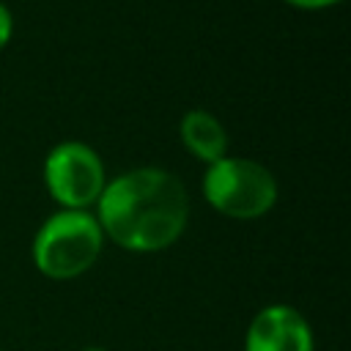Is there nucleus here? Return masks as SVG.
I'll list each match as a JSON object with an SVG mask.
<instances>
[{"mask_svg": "<svg viewBox=\"0 0 351 351\" xmlns=\"http://www.w3.org/2000/svg\"><path fill=\"white\" fill-rule=\"evenodd\" d=\"M93 208L104 239L126 252L167 250L181 239L189 222L184 181L154 165L107 178Z\"/></svg>", "mask_w": 351, "mask_h": 351, "instance_id": "1", "label": "nucleus"}, {"mask_svg": "<svg viewBox=\"0 0 351 351\" xmlns=\"http://www.w3.org/2000/svg\"><path fill=\"white\" fill-rule=\"evenodd\" d=\"M104 241L93 211L58 208L33 236V266L49 280H74L99 261Z\"/></svg>", "mask_w": 351, "mask_h": 351, "instance_id": "2", "label": "nucleus"}, {"mask_svg": "<svg viewBox=\"0 0 351 351\" xmlns=\"http://www.w3.org/2000/svg\"><path fill=\"white\" fill-rule=\"evenodd\" d=\"M203 200L222 217L258 219L277 203V178L271 170L250 156H222L206 165Z\"/></svg>", "mask_w": 351, "mask_h": 351, "instance_id": "3", "label": "nucleus"}, {"mask_svg": "<svg viewBox=\"0 0 351 351\" xmlns=\"http://www.w3.org/2000/svg\"><path fill=\"white\" fill-rule=\"evenodd\" d=\"M107 184L101 156L80 140H63L44 156V186L60 208L90 211Z\"/></svg>", "mask_w": 351, "mask_h": 351, "instance_id": "4", "label": "nucleus"}, {"mask_svg": "<svg viewBox=\"0 0 351 351\" xmlns=\"http://www.w3.org/2000/svg\"><path fill=\"white\" fill-rule=\"evenodd\" d=\"M244 351H315L307 318L291 304H266L244 335Z\"/></svg>", "mask_w": 351, "mask_h": 351, "instance_id": "5", "label": "nucleus"}, {"mask_svg": "<svg viewBox=\"0 0 351 351\" xmlns=\"http://www.w3.org/2000/svg\"><path fill=\"white\" fill-rule=\"evenodd\" d=\"M178 137L184 148L203 165H211L228 154V132L208 110H186L178 121Z\"/></svg>", "mask_w": 351, "mask_h": 351, "instance_id": "6", "label": "nucleus"}, {"mask_svg": "<svg viewBox=\"0 0 351 351\" xmlns=\"http://www.w3.org/2000/svg\"><path fill=\"white\" fill-rule=\"evenodd\" d=\"M11 36H14V16H11L8 5L0 0V49H5V47H8Z\"/></svg>", "mask_w": 351, "mask_h": 351, "instance_id": "7", "label": "nucleus"}, {"mask_svg": "<svg viewBox=\"0 0 351 351\" xmlns=\"http://www.w3.org/2000/svg\"><path fill=\"white\" fill-rule=\"evenodd\" d=\"M285 3L293 8H304V11H321V8H332L343 0H285Z\"/></svg>", "mask_w": 351, "mask_h": 351, "instance_id": "8", "label": "nucleus"}, {"mask_svg": "<svg viewBox=\"0 0 351 351\" xmlns=\"http://www.w3.org/2000/svg\"><path fill=\"white\" fill-rule=\"evenodd\" d=\"M82 351H107V348H101V346H88V348H82Z\"/></svg>", "mask_w": 351, "mask_h": 351, "instance_id": "9", "label": "nucleus"}]
</instances>
